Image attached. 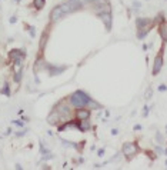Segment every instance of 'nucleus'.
I'll list each match as a JSON object with an SVG mask.
<instances>
[{"mask_svg": "<svg viewBox=\"0 0 167 170\" xmlns=\"http://www.w3.org/2000/svg\"><path fill=\"white\" fill-rule=\"evenodd\" d=\"M60 119H62V117H60V115H59L57 112H53L50 116L47 117V122H49L50 124H56V123H57V122H59Z\"/></svg>", "mask_w": 167, "mask_h": 170, "instance_id": "obj_12", "label": "nucleus"}, {"mask_svg": "<svg viewBox=\"0 0 167 170\" xmlns=\"http://www.w3.org/2000/svg\"><path fill=\"white\" fill-rule=\"evenodd\" d=\"M156 139H157V142H159L160 144L164 143V140H163V136H161V133H160V131H157V133H156Z\"/></svg>", "mask_w": 167, "mask_h": 170, "instance_id": "obj_19", "label": "nucleus"}, {"mask_svg": "<svg viewBox=\"0 0 167 170\" xmlns=\"http://www.w3.org/2000/svg\"><path fill=\"white\" fill-rule=\"evenodd\" d=\"M97 17L104 23L106 30L110 32L112 30V13L110 12H97Z\"/></svg>", "mask_w": 167, "mask_h": 170, "instance_id": "obj_3", "label": "nucleus"}, {"mask_svg": "<svg viewBox=\"0 0 167 170\" xmlns=\"http://www.w3.org/2000/svg\"><path fill=\"white\" fill-rule=\"evenodd\" d=\"M20 80H22V70H19V72L14 74V81H16V83H20Z\"/></svg>", "mask_w": 167, "mask_h": 170, "instance_id": "obj_17", "label": "nucleus"}, {"mask_svg": "<svg viewBox=\"0 0 167 170\" xmlns=\"http://www.w3.org/2000/svg\"><path fill=\"white\" fill-rule=\"evenodd\" d=\"M91 102V97L83 90H77L70 96V103L74 107H87Z\"/></svg>", "mask_w": 167, "mask_h": 170, "instance_id": "obj_1", "label": "nucleus"}, {"mask_svg": "<svg viewBox=\"0 0 167 170\" xmlns=\"http://www.w3.org/2000/svg\"><path fill=\"white\" fill-rule=\"evenodd\" d=\"M159 90H160V92H166V90H167V86H166V84H161V86L159 87Z\"/></svg>", "mask_w": 167, "mask_h": 170, "instance_id": "obj_24", "label": "nucleus"}, {"mask_svg": "<svg viewBox=\"0 0 167 170\" xmlns=\"http://www.w3.org/2000/svg\"><path fill=\"white\" fill-rule=\"evenodd\" d=\"M29 30H30V36H32V37H34V34H36V32H34V27H29Z\"/></svg>", "mask_w": 167, "mask_h": 170, "instance_id": "obj_23", "label": "nucleus"}, {"mask_svg": "<svg viewBox=\"0 0 167 170\" xmlns=\"http://www.w3.org/2000/svg\"><path fill=\"white\" fill-rule=\"evenodd\" d=\"M161 52L156 56V59H154V62H153V69H152V74L153 76H157L160 73L161 67H163V54H161Z\"/></svg>", "mask_w": 167, "mask_h": 170, "instance_id": "obj_4", "label": "nucleus"}, {"mask_svg": "<svg viewBox=\"0 0 167 170\" xmlns=\"http://www.w3.org/2000/svg\"><path fill=\"white\" fill-rule=\"evenodd\" d=\"M66 69H67V66H54V65L47 66V70H49V74H50V76H57V74H60L62 72H64Z\"/></svg>", "mask_w": 167, "mask_h": 170, "instance_id": "obj_8", "label": "nucleus"}, {"mask_svg": "<svg viewBox=\"0 0 167 170\" xmlns=\"http://www.w3.org/2000/svg\"><path fill=\"white\" fill-rule=\"evenodd\" d=\"M149 32H150V27H149V29H143V30H139V33H137V37H139L140 40L144 39V37H146V34H147Z\"/></svg>", "mask_w": 167, "mask_h": 170, "instance_id": "obj_14", "label": "nucleus"}, {"mask_svg": "<svg viewBox=\"0 0 167 170\" xmlns=\"http://www.w3.org/2000/svg\"><path fill=\"white\" fill-rule=\"evenodd\" d=\"M134 7H136V9H139V7H140V3H137V1H134Z\"/></svg>", "mask_w": 167, "mask_h": 170, "instance_id": "obj_29", "label": "nucleus"}, {"mask_svg": "<svg viewBox=\"0 0 167 170\" xmlns=\"http://www.w3.org/2000/svg\"><path fill=\"white\" fill-rule=\"evenodd\" d=\"M121 152H123V155L127 157V159H131L134 155H137V152H139V146H137L136 143H133V142H127V143L123 144Z\"/></svg>", "mask_w": 167, "mask_h": 170, "instance_id": "obj_2", "label": "nucleus"}, {"mask_svg": "<svg viewBox=\"0 0 167 170\" xmlns=\"http://www.w3.org/2000/svg\"><path fill=\"white\" fill-rule=\"evenodd\" d=\"M13 123H14V124H17V126H23V123H22V122H19V120H13Z\"/></svg>", "mask_w": 167, "mask_h": 170, "instance_id": "obj_25", "label": "nucleus"}, {"mask_svg": "<svg viewBox=\"0 0 167 170\" xmlns=\"http://www.w3.org/2000/svg\"><path fill=\"white\" fill-rule=\"evenodd\" d=\"M153 25V20L152 19H143V17H139L137 20H136V26L139 30H143V29H149V27Z\"/></svg>", "mask_w": 167, "mask_h": 170, "instance_id": "obj_7", "label": "nucleus"}, {"mask_svg": "<svg viewBox=\"0 0 167 170\" xmlns=\"http://www.w3.org/2000/svg\"><path fill=\"white\" fill-rule=\"evenodd\" d=\"M16 22H17V17H14V16H13L12 19H10V23H16Z\"/></svg>", "mask_w": 167, "mask_h": 170, "instance_id": "obj_26", "label": "nucleus"}, {"mask_svg": "<svg viewBox=\"0 0 167 170\" xmlns=\"http://www.w3.org/2000/svg\"><path fill=\"white\" fill-rule=\"evenodd\" d=\"M164 155H166V156H167V149H166V150H164Z\"/></svg>", "mask_w": 167, "mask_h": 170, "instance_id": "obj_31", "label": "nucleus"}, {"mask_svg": "<svg viewBox=\"0 0 167 170\" xmlns=\"http://www.w3.org/2000/svg\"><path fill=\"white\" fill-rule=\"evenodd\" d=\"M152 93H153V89H152V87H149V89L146 90V94H144V96H146V100L152 99Z\"/></svg>", "mask_w": 167, "mask_h": 170, "instance_id": "obj_18", "label": "nucleus"}, {"mask_svg": "<svg viewBox=\"0 0 167 170\" xmlns=\"http://www.w3.org/2000/svg\"><path fill=\"white\" fill-rule=\"evenodd\" d=\"M46 4V0H33V6L37 9V10H41Z\"/></svg>", "mask_w": 167, "mask_h": 170, "instance_id": "obj_13", "label": "nucleus"}, {"mask_svg": "<svg viewBox=\"0 0 167 170\" xmlns=\"http://www.w3.org/2000/svg\"><path fill=\"white\" fill-rule=\"evenodd\" d=\"M103 153H104V150H103V149H100V150H99V156H103Z\"/></svg>", "mask_w": 167, "mask_h": 170, "instance_id": "obj_30", "label": "nucleus"}, {"mask_svg": "<svg viewBox=\"0 0 167 170\" xmlns=\"http://www.w3.org/2000/svg\"><path fill=\"white\" fill-rule=\"evenodd\" d=\"M149 110H150V107L144 106V110H143V116H147V115H149Z\"/></svg>", "mask_w": 167, "mask_h": 170, "instance_id": "obj_21", "label": "nucleus"}, {"mask_svg": "<svg viewBox=\"0 0 167 170\" xmlns=\"http://www.w3.org/2000/svg\"><path fill=\"white\" fill-rule=\"evenodd\" d=\"M140 129H141L140 124H136V126H134V130H140Z\"/></svg>", "mask_w": 167, "mask_h": 170, "instance_id": "obj_27", "label": "nucleus"}, {"mask_svg": "<svg viewBox=\"0 0 167 170\" xmlns=\"http://www.w3.org/2000/svg\"><path fill=\"white\" fill-rule=\"evenodd\" d=\"M63 16H64V12L62 10V7H60V6H56V7L50 12V20L51 22H57V20H60Z\"/></svg>", "mask_w": 167, "mask_h": 170, "instance_id": "obj_6", "label": "nucleus"}, {"mask_svg": "<svg viewBox=\"0 0 167 170\" xmlns=\"http://www.w3.org/2000/svg\"><path fill=\"white\" fill-rule=\"evenodd\" d=\"M76 127L80 131H87L90 129L89 120H79V119H77V126H76Z\"/></svg>", "mask_w": 167, "mask_h": 170, "instance_id": "obj_9", "label": "nucleus"}, {"mask_svg": "<svg viewBox=\"0 0 167 170\" xmlns=\"http://www.w3.org/2000/svg\"><path fill=\"white\" fill-rule=\"evenodd\" d=\"M25 52L23 50H12L10 52V57L14 60V65H22V60L25 59Z\"/></svg>", "mask_w": 167, "mask_h": 170, "instance_id": "obj_5", "label": "nucleus"}, {"mask_svg": "<svg viewBox=\"0 0 167 170\" xmlns=\"http://www.w3.org/2000/svg\"><path fill=\"white\" fill-rule=\"evenodd\" d=\"M90 117V112L87 109H84V107H80V110L77 112V119L79 120H87Z\"/></svg>", "mask_w": 167, "mask_h": 170, "instance_id": "obj_10", "label": "nucleus"}, {"mask_svg": "<svg viewBox=\"0 0 167 170\" xmlns=\"http://www.w3.org/2000/svg\"><path fill=\"white\" fill-rule=\"evenodd\" d=\"M117 133H119V130H117V129H113V130H112V134H117Z\"/></svg>", "mask_w": 167, "mask_h": 170, "instance_id": "obj_28", "label": "nucleus"}, {"mask_svg": "<svg viewBox=\"0 0 167 170\" xmlns=\"http://www.w3.org/2000/svg\"><path fill=\"white\" fill-rule=\"evenodd\" d=\"M1 93H3V94H6L7 97L10 96V87H9V84H7V83H6V84H4V87L1 89Z\"/></svg>", "mask_w": 167, "mask_h": 170, "instance_id": "obj_16", "label": "nucleus"}, {"mask_svg": "<svg viewBox=\"0 0 167 170\" xmlns=\"http://www.w3.org/2000/svg\"><path fill=\"white\" fill-rule=\"evenodd\" d=\"M46 39H47V33H44L43 36H41V44H40V47L43 49L44 47V44H46Z\"/></svg>", "mask_w": 167, "mask_h": 170, "instance_id": "obj_20", "label": "nucleus"}, {"mask_svg": "<svg viewBox=\"0 0 167 170\" xmlns=\"http://www.w3.org/2000/svg\"><path fill=\"white\" fill-rule=\"evenodd\" d=\"M166 166H167V162H166Z\"/></svg>", "mask_w": 167, "mask_h": 170, "instance_id": "obj_32", "label": "nucleus"}, {"mask_svg": "<svg viewBox=\"0 0 167 170\" xmlns=\"http://www.w3.org/2000/svg\"><path fill=\"white\" fill-rule=\"evenodd\" d=\"M159 32H160L161 39L164 40V43H166L167 41V23L161 22V23H160V26H159Z\"/></svg>", "mask_w": 167, "mask_h": 170, "instance_id": "obj_11", "label": "nucleus"}, {"mask_svg": "<svg viewBox=\"0 0 167 170\" xmlns=\"http://www.w3.org/2000/svg\"><path fill=\"white\" fill-rule=\"evenodd\" d=\"M67 1H70V3H73V4H79V6H84L86 3H89V0H67Z\"/></svg>", "mask_w": 167, "mask_h": 170, "instance_id": "obj_15", "label": "nucleus"}, {"mask_svg": "<svg viewBox=\"0 0 167 170\" xmlns=\"http://www.w3.org/2000/svg\"><path fill=\"white\" fill-rule=\"evenodd\" d=\"M166 130H167V127H166Z\"/></svg>", "mask_w": 167, "mask_h": 170, "instance_id": "obj_33", "label": "nucleus"}, {"mask_svg": "<svg viewBox=\"0 0 167 170\" xmlns=\"http://www.w3.org/2000/svg\"><path fill=\"white\" fill-rule=\"evenodd\" d=\"M156 150H157V153H159V155H164V150H163L161 147H159V146H156Z\"/></svg>", "mask_w": 167, "mask_h": 170, "instance_id": "obj_22", "label": "nucleus"}]
</instances>
